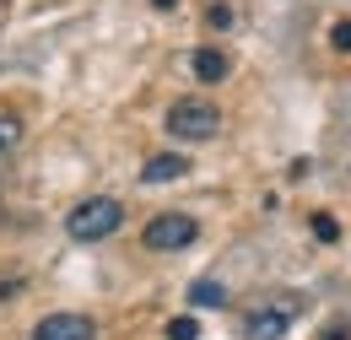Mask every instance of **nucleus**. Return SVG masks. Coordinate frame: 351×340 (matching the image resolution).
<instances>
[{"label": "nucleus", "mask_w": 351, "mask_h": 340, "mask_svg": "<svg viewBox=\"0 0 351 340\" xmlns=\"http://www.w3.org/2000/svg\"><path fill=\"white\" fill-rule=\"evenodd\" d=\"M16 141H22V119L16 114H0V151H11Z\"/></svg>", "instance_id": "1a4fd4ad"}, {"label": "nucleus", "mask_w": 351, "mask_h": 340, "mask_svg": "<svg viewBox=\"0 0 351 340\" xmlns=\"http://www.w3.org/2000/svg\"><path fill=\"white\" fill-rule=\"evenodd\" d=\"M168 340H200V324H195V319H173V324H168Z\"/></svg>", "instance_id": "9d476101"}, {"label": "nucleus", "mask_w": 351, "mask_h": 340, "mask_svg": "<svg viewBox=\"0 0 351 340\" xmlns=\"http://www.w3.org/2000/svg\"><path fill=\"white\" fill-rule=\"evenodd\" d=\"M189 302H195V308H221L227 292H221L217 281H195V287H189Z\"/></svg>", "instance_id": "6e6552de"}, {"label": "nucleus", "mask_w": 351, "mask_h": 340, "mask_svg": "<svg viewBox=\"0 0 351 340\" xmlns=\"http://www.w3.org/2000/svg\"><path fill=\"white\" fill-rule=\"evenodd\" d=\"M189 65H195L200 82H227V54H221V49H195Z\"/></svg>", "instance_id": "0eeeda50"}, {"label": "nucleus", "mask_w": 351, "mask_h": 340, "mask_svg": "<svg viewBox=\"0 0 351 340\" xmlns=\"http://www.w3.org/2000/svg\"><path fill=\"white\" fill-rule=\"evenodd\" d=\"M313 232H319L324 243H335V238H341V221H335V216H313Z\"/></svg>", "instance_id": "9b49d317"}, {"label": "nucleus", "mask_w": 351, "mask_h": 340, "mask_svg": "<svg viewBox=\"0 0 351 340\" xmlns=\"http://www.w3.org/2000/svg\"><path fill=\"white\" fill-rule=\"evenodd\" d=\"M152 5H157V11H173V5H178V0H152Z\"/></svg>", "instance_id": "4468645a"}, {"label": "nucleus", "mask_w": 351, "mask_h": 340, "mask_svg": "<svg viewBox=\"0 0 351 340\" xmlns=\"http://www.w3.org/2000/svg\"><path fill=\"white\" fill-rule=\"evenodd\" d=\"M346 330L351 324H335V330H324V340H346Z\"/></svg>", "instance_id": "ddd939ff"}, {"label": "nucleus", "mask_w": 351, "mask_h": 340, "mask_svg": "<svg viewBox=\"0 0 351 340\" xmlns=\"http://www.w3.org/2000/svg\"><path fill=\"white\" fill-rule=\"evenodd\" d=\"M330 38H335L341 54H351V22H335V33H330Z\"/></svg>", "instance_id": "f8f14e48"}, {"label": "nucleus", "mask_w": 351, "mask_h": 340, "mask_svg": "<svg viewBox=\"0 0 351 340\" xmlns=\"http://www.w3.org/2000/svg\"><path fill=\"white\" fill-rule=\"evenodd\" d=\"M162 130L173 141H211L221 130V108L211 97H178L173 108H168V119H162Z\"/></svg>", "instance_id": "f03ea898"}, {"label": "nucleus", "mask_w": 351, "mask_h": 340, "mask_svg": "<svg viewBox=\"0 0 351 340\" xmlns=\"http://www.w3.org/2000/svg\"><path fill=\"white\" fill-rule=\"evenodd\" d=\"M298 313H303V298H270L260 308H249V319H243V340H281L292 324H298Z\"/></svg>", "instance_id": "7ed1b4c3"}, {"label": "nucleus", "mask_w": 351, "mask_h": 340, "mask_svg": "<svg viewBox=\"0 0 351 340\" xmlns=\"http://www.w3.org/2000/svg\"><path fill=\"white\" fill-rule=\"evenodd\" d=\"M184 173H189V162H184L178 151H157V157H146L141 184H173V178H184Z\"/></svg>", "instance_id": "423d86ee"}, {"label": "nucleus", "mask_w": 351, "mask_h": 340, "mask_svg": "<svg viewBox=\"0 0 351 340\" xmlns=\"http://www.w3.org/2000/svg\"><path fill=\"white\" fill-rule=\"evenodd\" d=\"M125 227V206L114 200V195H92L82 200L76 211L65 216V232L76 238V243H103V238H114Z\"/></svg>", "instance_id": "f257e3e1"}, {"label": "nucleus", "mask_w": 351, "mask_h": 340, "mask_svg": "<svg viewBox=\"0 0 351 340\" xmlns=\"http://www.w3.org/2000/svg\"><path fill=\"white\" fill-rule=\"evenodd\" d=\"M146 249H157V254H178V249H189L195 238H200V221L189 211H162V216H152L146 221Z\"/></svg>", "instance_id": "20e7f679"}, {"label": "nucleus", "mask_w": 351, "mask_h": 340, "mask_svg": "<svg viewBox=\"0 0 351 340\" xmlns=\"http://www.w3.org/2000/svg\"><path fill=\"white\" fill-rule=\"evenodd\" d=\"M33 340H97V324L87 313H49L33 324Z\"/></svg>", "instance_id": "39448f33"}]
</instances>
